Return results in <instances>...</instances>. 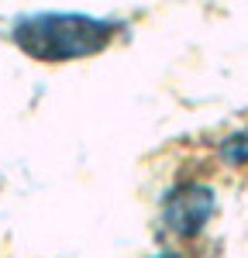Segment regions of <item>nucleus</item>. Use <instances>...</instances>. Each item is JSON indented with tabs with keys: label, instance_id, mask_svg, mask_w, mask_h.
Here are the masks:
<instances>
[{
	"label": "nucleus",
	"instance_id": "1",
	"mask_svg": "<svg viewBox=\"0 0 248 258\" xmlns=\"http://www.w3.org/2000/svg\"><path fill=\"white\" fill-rule=\"evenodd\" d=\"M117 28V21L80 11H31L11 24V41L35 62H76L100 55Z\"/></svg>",
	"mask_w": 248,
	"mask_h": 258
},
{
	"label": "nucleus",
	"instance_id": "2",
	"mask_svg": "<svg viewBox=\"0 0 248 258\" xmlns=\"http://www.w3.org/2000/svg\"><path fill=\"white\" fill-rule=\"evenodd\" d=\"M217 210V197L204 182H179L162 197V227L176 238H197Z\"/></svg>",
	"mask_w": 248,
	"mask_h": 258
},
{
	"label": "nucleus",
	"instance_id": "3",
	"mask_svg": "<svg viewBox=\"0 0 248 258\" xmlns=\"http://www.w3.org/2000/svg\"><path fill=\"white\" fill-rule=\"evenodd\" d=\"M221 152H224L231 162H248V131H241V135H231V138L221 145Z\"/></svg>",
	"mask_w": 248,
	"mask_h": 258
},
{
	"label": "nucleus",
	"instance_id": "4",
	"mask_svg": "<svg viewBox=\"0 0 248 258\" xmlns=\"http://www.w3.org/2000/svg\"><path fill=\"white\" fill-rule=\"evenodd\" d=\"M152 258H176V255H169V251H162V255H152Z\"/></svg>",
	"mask_w": 248,
	"mask_h": 258
}]
</instances>
